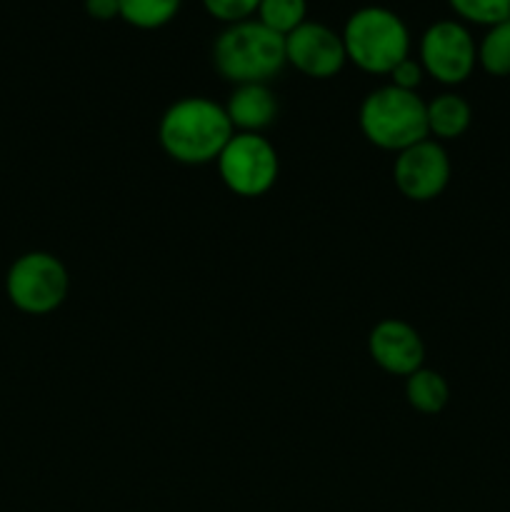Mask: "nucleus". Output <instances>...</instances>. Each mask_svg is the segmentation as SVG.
Returning a JSON list of instances; mask_svg holds the SVG:
<instances>
[{
  "label": "nucleus",
  "instance_id": "9",
  "mask_svg": "<svg viewBox=\"0 0 510 512\" xmlns=\"http://www.w3.org/2000/svg\"><path fill=\"white\" fill-rule=\"evenodd\" d=\"M285 60L308 78L328 80L343 70L348 55H345L343 35L325 23L305 20L293 33L285 35Z\"/></svg>",
  "mask_w": 510,
  "mask_h": 512
},
{
  "label": "nucleus",
  "instance_id": "19",
  "mask_svg": "<svg viewBox=\"0 0 510 512\" xmlns=\"http://www.w3.org/2000/svg\"><path fill=\"white\" fill-rule=\"evenodd\" d=\"M390 85H395V88H403V90H415L420 83H423V65H420V60L415 58H405L400 60L398 65H395L393 70H390Z\"/></svg>",
  "mask_w": 510,
  "mask_h": 512
},
{
  "label": "nucleus",
  "instance_id": "10",
  "mask_svg": "<svg viewBox=\"0 0 510 512\" xmlns=\"http://www.w3.org/2000/svg\"><path fill=\"white\" fill-rule=\"evenodd\" d=\"M370 358L390 375L408 378L423 368L425 345L418 330L400 318H385L370 330Z\"/></svg>",
  "mask_w": 510,
  "mask_h": 512
},
{
  "label": "nucleus",
  "instance_id": "7",
  "mask_svg": "<svg viewBox=\"0 0 510 512\" xmlns=\"http://www.w3.org/2000/svg\"><path fill=\"white\" fill-rule=\"evenodd\" d=\"M418 60L443 85H460L478 65V43L460 20H435L420 38Z\"/></svg>",
  "mask_w": 510,
  "mask_h": 512
},
{
  "label": "nucleus",
  "instance_id": "4",
  "mask_svg": "<svg viewBox=\"0 0 510 512\" xmlns=\"http://www.w3.org/2000/svg\"><path fill=\"white\" fill-rule=\"evenodd\" d=\"M345 55L370 75H388L410 55V30L398 13L383 5L358 8L343 28Z\"/></svg>",
  "mask_w": 510,
  "mask_h": 512
},
{
  "label": "nucleus",
  "instance_id": "8",
  "mask_svg": "<svg viewBox=\"0 0 510 512\" xmlns=\"http://www.w3.org/2000/svg\"><path fill=\"white\" fill-rule=\"evenodd\" d=\"M395 188L413 203L435 200L450 183V158L438 140L428 138L400 150L393 165Z\"/></svg>",
  "mask_w": 510,
  "mask_h": 512
},
{
  "label": "nucleus",
  "instance_id": "1",
  "mask_svg": "<svg viewBox=\"0 0 510 512\" xmlns=\"http://www.w3.org/2000/svg\"><path fill=\"white\" fill-rule=\"evenodd\" d=\"M233 135V123L223 105L203 95L175 100L158 125L163 150L183 165L215 163Z\"/></svg>",
  "mask_w": 510,
  "mask_h": 512
},
{
  "label": "nucleus",
  "instance_id": "17",
  "mask_svg": "<svg viewBox=\"0 0 510 512\" xmlns=\"http://www.w3.org/2000/svg\"><path fill=\"white\" fill-rule=\"evenodd\" d=\"M460 20L473 25H498L510 18V0H448Z\"/></svg>",
  "mask_w": 510,
  "mask_h": 512
},
{
  "label": "nucleus",
  "instance_id": "12",
  "mask_svg": "<svg viewBox=\"0 0 510 512\" xmlns=\"http://www.w3.org/2000/svg\"><path fill=\"white\" fill-rule=\"evenodd\" d=\"M425 108H428V133L433 135V140L438 138V143L460 138L473 120V108L458 93L435 95L430 103H425Z\"/></svg>",
  "mask_w": 510,
  "mask_h": 512
},
{
  "label": "nucleus",
  "instance_id": "18",
  "mask_svg": "<svg viewBox=\"0 0 510 512\" xmlns=\"http://www.w3.org/2000/svg\"><path fill=\"white\" fill-rule=\"evenodd\" d=\"M260 0H203V8L220 23H240V20L253 18Z\"/></svg>",
  "mask_w": 510,
  "mask_h": 512
},
{
  "label": "nucleus",
  "instance_id": "5",
  "mask_svg": "<svg viewBox=\"0 0 510 512\" xmlns=\"http://www.w3.org/2000/svg\"><path fill=\"white\" fill-rule=\"evenodd\" d=\"M70 278L63 260L45 250H33L13 260L5 275L8 300L25 315H48L68 298Z\"/></svg>",
  "mask_w": 510,
  "mask_h": 512
},
{
  "label": "nucleus",
  "instance_id": "14",
  "mask_svg": "<svg viewBox=\"0 0 510 512\" xmlns=\"http://www.w3.org/2000/svg\"><path fill=\"white\" fill-rule=\"evenodd\" d=\"M183 0H120V18L140 30H158L178 15Z\"/></svg>",
  "mask_w": 510,
  "mask_h": 512
},
{
  "label": "nucleus",
  "instance_id": "11",
  "mask_svg": "<svg viewBox=\"0 0 510 512\" xmlns=\"http://www.w3.org/2000/svg\"><path fill=\"white\" fill-rule=\"evenodd\" d=\"M223 108L235 133H263L278 118V98L268 83L235 85Z\"/></svg>",
  "mask_w": 510,
  "mask_h": 512
},
{
  "label": "nucleus",
  "instance_id": "2",
  "mask_svg": "<svg viewBox=\"0 0 510 512\" xmlns=\"http://www.w3.org/2000/svg\"><path fill=\"white\" fill-rule=\"evenodd\" d=\"M215 70L235 85L268 83L288 65L285 38L258 18L230 23L213 43Z\"/></svg>",
  "mask_w": 510,
  "mask_h": 512
},
{
  "label": "nucleus",
  "instance_id": "15",
  "mask_svg": "<svg viewBox=\"0 0 510 512\" xmlns=\"http://www.w3.org/2000/svg\"><path fill=\"white\" fill-rule=\"evenodd\" d=\"M478 65L495 78L510 75V18L485 30L478 43Z\"/></svg>",
  "mask_w": 510,
  "mask_h": 512
},
{
  "label": "nucleus",
  "instance_id": "3",
  "mask_svg": "<svg viewBox=\"0 0 510 512\" xmlns=\"http://www.w3.org/2000/svg\"><path fill=\"white\" fill-rule=\"evenodd\" d=\"M358 123L368 143L393 153L430 138L425 100L415 90L395 88L390 83L365 95Z\"/></svg>",
  "mask_w": 510,
  "mask_h": 512
},
{
  "label": "nucleus",
  "instance_id": "13",
  "mask_svg": "<svg viewBox=\"0 0 510 512\" xmlns=\"http://www.w3.org/2000/svg\"><path fill=\"white\" fill-rule=\"evenodd\" d=\"M405 398H408V403L413 405L418 413H425V415L440 413L450 400L448 380H445L440 373H435V370H428V368L415 370L413 375L405 378Z\"/></svg>",
  "mask_w": 510,
  "mask_h": 512
},
{
  "label": "nucleus",
  "instance_id": "20",
  "mask_svg": "<svg viewBox=\"0 0 510 512\" xmlns=\"http://www.w3.org/2000/svg\"><path fill=\"white\" fill-rule=\"evenodd\" d=\"M85 13L93 20L108 23V20L120 18V0H85Z\"/></svg>",
  "mask_w": 510,
  "mask_h": 512
},
{
  "label": "nucleus",
  "instance_id": "6",
  "mask_svg": "<svg viewBox=\"0 0 510 512\" xmlns=\"http://www.w3.org/2000/svg\"><path fill=\"white\" fill-rule=\"evenodd\" d=\"M215 163L220 180L243 198H260L268 193L280 173L278 150L260 133H235Z\"/></svg>",
  "mask_w": 510,
  "mask_h": 512
},
{
  "label": "nucleus",
  "instance_id": "16",
  "mask_svg": "<svg viewBox=\"0 0 510 512\" xmlns=\"http://www.w3.org/2000/svg\"><path fill=\"white\" fill-rule=\"evenodd\" d=\"M305 15H308V0H260L255 10V18L283 38L308 20Z\"/></svg>",
  "mask_w": 510,
  "mask_h": 512
}]
</instances>
